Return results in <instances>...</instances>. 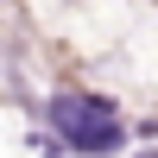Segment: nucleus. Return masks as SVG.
<instances>
[{
    "mask_svg": "<svg viewBox=\"0 0 158 158\" xmlns=\"http://www.w3.org/2000/svg\"><path fill=\"white\" fill-rule=\"evenodd\" d=\"M51 127H57V139L76 146V152H114L127 139V127L114 120V108L101 95H57L51 101Z\"/></svg>",
    "mask_w": 158,
    "mask_h": 158,
    "instance_id": "obj_1",
    "label": "nucleus"
}]
</instances>
